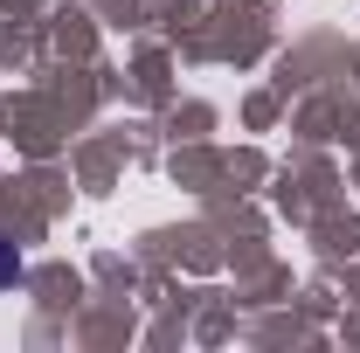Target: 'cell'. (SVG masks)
<instances>
[{
  "instance_id": "1",
  "label": "cell",
  "mask_w": 360,
  "mask_h": 353,
  "mask_svg": "<svg viewBox=\"0 0 360 353\" xmlns=\"http://www.w3.org/2000/svg\"><path fill=\"white\" fill-rule=\"evenodd\" d=\"M7 284H21V250H14V236H0V291Z\"/></svg>"
}]
</instances>
